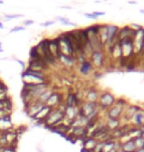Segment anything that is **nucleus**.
<instances>
[{
	"mask_svg": "<svg viewBox=\"0 0 144 152\" xmlns=\"http://www.w3.org/2000/svg\"><path fill=\"white\" fill-rule=\"evenodd\" d=\"M115 103V97L114 94H112L109 91H104L100 93L99 99H98V105L99 108L102 110H109L110 108L113 107Z\"/></svg>",
	"mask_w": 144,
	"mask_h": 152,
	"instance_id": "obj_1",
	"label": "nucleus"
},
{
	"mask_svg": "<svg viewBox=\"0 0 144 152\" xmlns=\"http://www.w3.org/2000/svg\"><path fill=\"white\" fill-rule=\"evenodd\" d=\"M119 31V27L116 25L110 24L108 25V37H107V42L105 47H109L111 48L116 42H118V35Z\"/></svg>",
	"mask_w": 144,
	"mask_h": 152,
	"instance_id": "obj_2",
	"label": "nucleus"
},
{
	"mask_svg": "<svg viewBox=\"0 0 144 152\" xmlns=\"http://www.w3.org/2000/svg\"><path fill=\"white\" fill-rule=\"evenodd\" d=\"M90 61L93 64V67H102L105 62V56L102 50H94L91 53Z\"/></svg>",
	"mask_w": 144,
	"mask_h": 152,
	"instance_id": "obj_3",
	"label": "nucleus"
},
{
	"mask_svg": "<svg viewBox=\"0 0 144 152\" xmlns=\"http://www.w3.org/2000/svg\"><path fill=\"white\" fill-rule=\"evenodd\" d=\"M62 103H63V95L61 93H58V92H56V91H53V92L51 93L50 97L47 101V103H45V105L54 109V108H57L58 106L61 105Z\"/></svg>",
	"mask_w": 144,
	"mask_h": 152,
	"instance_id": "obj_4",
	"label": "nucleus"
},
{
	"mask_svg": "<svg viewBox=\"0 0 144 152\" xmlns=\"http://www.w3.org/2000/svg\"><path fill=\"white\" fill-rule=\"evenodd\" d=\"M140 110V107L139 106H136V105H129L128 104L126 107H125L124 111V114H122V118H124L127 123H130L131 118H133V115H135L136 112H138Z\"/></svg>",
	"mask_w": 144,
	"mask_h": 152,
	"instance_id": "obj_5",
	"label": "nucleus"
},
{
	"mask_svg": "<svg viewBox=\"0 0 144 152\" xmlns=\"http://www.w3.org/2000/svg\"><path fill=\"white\" fill-rule=\"evenodd\" d=\"M124 109L119 107L118 105H114L109 110H107V115L108 118H115V120H121V117H122Z\"/></svg>",
	"mask_w": 144,
	"mask_h": 152,
	"instance_id": "obj_6",
	"label": "nucleus"
},
{
	"mask_svg": "<svg viewBox=\"0 0 144 152\" xmlns=\"http://www.w3.org/2000/svg\"><path fill=\"white\" fill-rule=\"evenodd\" d=\"M130 123L132 124V126L136 127H142L144 126V111L140 108L138 112H136L133 118H131Z\"/></svg>",
	"mask_w": 144,
	"mask_h": 152,
	"instance_id": "obj_7",
	"label": "nucleus"
},
{
	"mask_svg": "<svg viewBox=\"0 0 144 152\" xmlns=\"http://www.w3.org/2000/svg\"><path fill=\"white\" fill-rule=\"evenodd\" d=\"M121 143V150L126 152H134L136 150L135 142L133 137H127L126 140L119 142Z\"/></svg>",
	"mask_w": 144,
	"mask_h": 152,
	"instance_id": "obj_8",
	"label": "nucleus"
},
{
	"mask_svg": "<svg viewBox=\"0 0 144 152\" xmlns=\"http://www.w3.org/2000/svg\"><path fill=\"white\" fill-rule=\"evenodd\" d=\"M56 59L60 60V62H62L64 65L71 66V65H73V63H74V61L76 60V57L69 56V54H64L59 51V53H57Z\"/></svg>",
	"mask_w": 144,
	"mask_h": 152,
	"instance_id": "obj_9",
	"label": "nucleus"
},
{
	"mask_svg": "<svg viewBox=\"0 0 144 152\" xmlns=\"http://www.w3.org/2000/svg\"><path fill=\"white\" fill-rule=\"evenodd\" d=\"M93 64L91 63L90 60H85V61L80 63V66H79V71L82 75H89L93 71Z\"/></svg>",
	"mask_w": 144,
	"mask_h": 152,
	"instance_id": "obj_10",
	"label": "nucleus"
},
{
	"mask_svg": "<svg viewBox=\"0 0 144 152\" xmlns=\"http://www.w3.org/2000/svg\"><path fill=\"white\" fill-rule=\"evenodd\" d=\"M105 124L108 127V129L112 132L121 126V120H115V118H108V121H107V123Z\"/></svg>",
	"mask_w": 144,
	"mask_h": 152,
	"instance_id": "obj_11",
	"label": "nucleus"
},
{
	"mask_svg": "<svg viewBox=\"0 0 144 152\" xmlns=\"http://www.w3.org/2000/svg\"><path fill=\"white\" fill-rule=\"evenodd\" d=\"M53 91L51 90V89H50H50L45 90V92H42V93L41 94V96L39 97L37 101L39 102V103H42V104H45V103H47V101L48 100V98L50 97L51 93H53Z\"/></svg>",
	"mask_w": 144,
	"mask_h": 152,
	"instance_id": "obj_12",
	"label": "nucleus"
},
{
	"mask_svg": "<svg viewBox=\"0 0 144 152\" xmlns=\"http://www.w3.org/2000/svg\"><path fill=\"white\" fill-rule=\"evenodd\" d=\"M56 21H59V22H61L63 24V25H65V26H72V27H76L77 26V24L76 23H73L71 22L68 18H66V17H60V16H58L56 18Z\"/></svg>",
	"mask_w": 144,
	"mask_h": 152,
	"instance_id": "obj_13",
	"label": "nucleus"
},
{
	"mask_svg": "<svg viewBox=\"0 0 144 152\" xmlns=\"http://www.w3.org/2000/svg\"><path fill=\"white\" fill-rule=\"evenodd\" d=\"M134 142H135L136 149L144 147V137H142V136H140V137H135L134 138Z\"/></svg>",
	"mask_w": 144,
	"mask_h": 152,
	"instance_id": "obj_14",
	"label": "nucleus"
},
{
	"mask_svg": "<svg viewBox=\"0 0 144 152\" xmlns=\"http://www.w3.org/2000/svg\"><path fill=\"white\" fill-rule=\"evenodd\" d=\"M19 17H22V15H6L5 20L9 21V20H12V19H16V18H19Z\"/></svg>",
	"mask_w": 144,
	"mask_h": 152,
	"instance_id": "obj_15",
	"label": "nucleus"
},
{
	"mask_svg": "<svg viewBox=\"0 0 144 152\" xmlns=\"http://www.w3.org/2000/svg\"><path fill=\"white\" fill-rule=\"evenodd\" d=\"M84 16L89 18V19H93V20H97L98 19V18L95 16L93 13H84Z\"/></svg>",
	"mask_w": 144,
	"mask_h": 152,
	"instance_id": "obj_16",
	"label": "nucleus"
},
{
	"mask_svg": "<svg viewBox=\"0 0 144 152\" xmlns=\"http://www.w3.org/2000/svg\"><path fill=\"white\" fill-rule=\"evenodd\" d=\"M54 23H56V21H47V22H45V23H42L41 26H42V27H48V26L53 25Z\"/></svg>",
	"mask_w": 144,
	"mask_h": 152,
	"instance_id": "obj_17",
	"label": "nucleus"
},
{
	"mask_svg": "<svg viewBox=\"0 0 144 152\" xmlns=\"http://www.w3.org/2000/svg\"><path fill=\"white\" fill-rule=\"evenodd\" d=\"M25 28L24 27H15L10 31V33H14V32H19V31H24Z\"/></svg>",
	"mask_w": 144,
	"mask_h": 152,
	"instance_id": "obj_18",
	"label": "nucleus"
},
{
	"mask_svg": "<svg viewBox=\"0 0 144 152\" xmlns=\"http://www.w3.org/2000/svg\"><path fill=\"white\" fill-rule=\"evenodd\" d=\"M93 14L96 16L97 18L98 17H100V16H104L105 15V12H99V11H95V12H93Z\"/></svg>",
	"mask_w": 144,
	"mask_h": 152,
	"instance_id": "obj_19",
	"label": "nucleus"
},
{
	"mask_svg": "<svg viewBox=\"0 0 144 152\" xmlns=\"http://www.w3.org/2000/svg\"><path fill=\"white\" fill-rule=\"evenodd\" d=\"M32 24H34L33 20H27L24 22V25H26V26H30V25H32Z\"/></svg>",
	"mask_w": 144,
	"mask_h": 152,
	"instance_id": "obj_20",
	"label": "nucleus"
},
{
	"mask_svg": "<svg viewBox=\"0 0 144 152\" xmlns=\"http://www.w3.org/2000/svg\"><path fill=\"white\" fill-rule=\"evenodd\" d=\"M134 152H144V147H142V148H138V149H136Z\"/></svg>",
	"mask_w": 144,
	"mask_h": 152,
	"instance_id": "obj_21",
	"label": "nucleus"
},
{
	"mask_svg": "<svg viewBox=\"0 0 144 152\" xmlns=\"http://www.w3.org/2000/svg\"><path fill=\"white\" fill-rule=\"evenodd\" d=\"M81 152H93V151L88 150V149H86V148H82V149H81Z\"/></svg>",
	"mask_w": 144,
	"mask_h": 152,
	"instance_id": "obj_22",
	"label": "nucleus"
},
{
	"mask_svg": "<svg viewBox=\"0 0 144 152\" xmlns=\"http://www.w3.org/2000/svg\"><path fill=\"white\" fill-rule=\"evenodd\" d=\"M60 8H65V9H71V7H70V6H60Z\"/></svg>",
	"mask_w": 144,
	"mask_h": 152,
	"instance_id": "obj_23",
	"label": "nucleus"
},
{
	"mask_svg": "<svg viewBox=\"0 0 144 152\" xmlns=\"http://www.w3.org/2000/svg\"><path fill=\"white\" fill-rule=\"evenodd\" d=\"M128 4H132V5H134V4H137V2H135V1H128Z\"/></svg>",
	"mask_w": 144,
	"mask_h": 152,
	"instance_id": "obj_24",
	"label": "nucleus"
},
{
	"mask_svg": "<svg viewBox=\"0 0 144 152\" xmlns=\"http://www.w3.org/2000/svg\"><path fill=\"white\" fill-rule=\"evenodd\" d=\"M17 61H18V62H19V63H20V64H21V65H22V66H23V67H24V66H25V65H24V62H23V61H21V60H19V59H17Z\"/></svg>",
	"mask_w": 144,
	"mask_h": 152,
	"instance_id": "obj_25",
	"label": "nucleus"
},
{
	"mask_svg": "<svg viewBox=\"0 0 144 152\" xmlns=\"http://www.w3.org/2000/svg\"><path fill=\"white\" fill-rule=\"evenodd\" d=\"M0 29H3V25L1 22H0Z\"/></svg>",
	"mask_w": 144,
	"mask_h": 152,
	"instance_id": "obj_26",
	"label": "nucleus"
},
{
	"mask_svg": "<svg viewBox=\"0 0 144 152\" xmlns=\"http://www.w3.org/2000/svg\"><path fill=\"white\" fill-rule=\"evenodd\" d=\"M139 12H140V13H141V14H144V10H140Z\"/></svg>",
	"mask_w": 144,
	"mask_h": 152,
	"instance_id": "obj_27",
	"label": "nucleus"
},
{
	"mask_svg": "<svg viewBox=\"0 0 144 152\" xmlns=\"http://www.w3.org/2000/svg\"><path fill=\"white\" fill-rule=\"evenodd\" d=\"M2 51V48H1V44H0V53Z\"/></svg>",
	"mask_w": 144,
	"mask_h": 152,
	"instance_id": "obj_28",
	"label": "nucleus"
}]
</instances>
